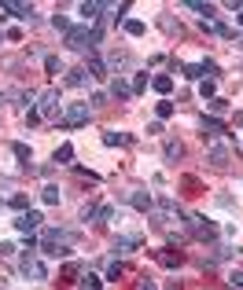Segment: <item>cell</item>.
<instances>
[{"instance_id":"cell-6","label":"cell","mask_w":243,"mask_h":290,"mask_svg":"<svg viewBox=\"0 0 243 290\" xmlns=\"http://www.w3.org/2000/svg\"><path fill=\"white\" fill-rule=\"evenodd\" d=\"M15 228H18V231H33V228H41V213H37V210L18 213V217H15Z\"/></svg>"},{"instance_id":"cell-37","label":"cell","mask_w":243,"mask_h":290,"mask_svg":"<svg viewBox=\"0 0 243 290\" xmlns=\"http://www.w3.org/2000/svg\"><path fill=\"white\" fill-rule=\"evenodd\" d=\"M140 290H158V287L151 283V279H140Z\"/></svg>"},{"instance_id":"cell-19","label":"cell","mask_w":243,"mask_h":290,"mask_svg":"<svg viewBox=\"0 0 243 290\" xmlns=\"http://www.w3.org/2000/svg\"><path fill=\"white\" fill-rule=\"evenodd\" d=\"M111 92L125 99V96H133V85H129V81H122V77H115V81H111Z\"/></svg>"},{"instance_id":"cell-11","label":"cell","mask_w":243,"mask_h":290,"mask_svg":"<svg viewBox=\"0 0 243 290\" xmlns=\"http://www.w3.org/2000/svg\"><path fill=\"white\" fill-rule=\"evenodd\" d=\"M55 103H59V92L48 88L41 99H37V118H41V114H52V110H55Z\"/></svg>"},{"instance_id":"cell-5","label":"cell","mask_w":243,"mask_h":290,"mask_svg":"<svg viewBox=\"0 0 243 290\" xmlns=\"http://www.w3.org/2000/svg\"><path fill=\"white\" fill-rule=\"evenodd\" d=\"M85 121H89V103H70L63 125H67V129H78V125H85Z\"/></svg>"},{"instance_id":"cell-15","label":"cell","mask_w":243,"mask_h":290,"mask_svg":"<svg viewBox=\"0 0 243 290\" xmlns=\"http://www.w3.org/2000/svg\"><path fill=\"white\" fill-rule=\"evenodd\" d=\"M78 11H81V18H92V22H96V18L104 15V4H78Z\"/></svg>"},{"instance_id":"cell-4","label":"cell","mask_w":243,"mask_h":290,"mask_svg":"<svg viewBox=\"0 0 243 290\" xmlns=\"http://www.w3.org/2000/svg\"><path fill=\"white\" fill-rule=\"evenodd\" d=\"M63 41H67V48H70V52H92L89 26H70V30L63 33Z\"/></svg>"},{"instance_id":"cell-29","label":"cell","mask_w":243,"mask_h":290,"mask_svg":"<svg viewBox=\"0 0 243 290\" xmlns=\"http://www.w3.org/2000/svg\"><path fill=\"white\" fill-rule=\"evenodd\" d=\"M188 7H192L195 15H203V18H210V22H214V7L210 4H188Z\"/></svg>"},{"instance_id":"cell-25","label":"cell","mask_w":243,"mask_h":290,"mask_svg":"<svg viewBox=\"0 0 243 290\" xmlns=\"http://www.w3.org/2000/svg\"><path fill=\"white\" fill-rule=\"evenodd\" d=\"M7 206H11V210H18V213H26L30 199H26V195H11V199H7Z\"/></svg>"},{"instance_id":"cell-38","label":"cell","mask_w":243,"mask_h":290,"mask_svg":"<svg viewBox=\"0 0 243 290\" xmlns=\"http://www.w3.org/2000/svg\"><path fill=\"white\" fill-rule=\"evenodd\" d=\"M240 30H243V11H240Z\"/></svg>"},{"instance_id":"cell-39","label":"cell","mask_w":243,"mask_h":290,"mask_svg":"<svg viewBox=\"0 0 243 290\" xmlns=\"http://www.w3.org/2000/svg\"><path fill=\"white\" fill-rule=\"evenodd\" d=\"M0 41H4V33H0Z\"/></svg>"},{"instance_id":"cell-16","label":"cell","mask_w":243,"mask_h":290,"mask_svg":"<svg viewBox=\"0 0 243 290\" xmlns=\"http://www.w3.org/2000/svg\"><path fill=\"white\" fill-rule=\"evenodd\" d=\"M7 15H18V18H33V7L30 4H4Z\"/></svg>"},{"instance_id":"cell-10","label":"cell","mask_w":243,"mask_h":290,"mask_svg":"<svg viewBox=\"0 0 243 290\" xmlns=\"http://www.w3.org/2000/svg\"><path fill=\"white\" fill-rule=\"evenodd\" d=\"M89 77H92L89 67H74V70H67V77H63V81H67L70 88H81V85H89Z\"/></svg>"},{"instance_id":"cell-32","label":"cell","mask_w":243,"mask_h":290,"mask_svg":"<svg viewBox=\"0 0 243 290\" xmlns=\"http://www.w3.org/2000/svg\"><path fill=\"white\" fill-rule=\"evenodd\" d=\"M52 26H55L59 33H67V30H70V18H67V15H55V18H52Z\"/></svg>"},{"instance_id":"cell-40","label":"cell","mask_w":243,"mask_h":290,"mask_svg":"<svg viewBox=\"0 0 243 290\" xmlns=\"http://www.w3.org/2000/svg\"><path fill=\"white\" fill-rule=\"evenodd\" d=\"M240 44H243V37H240Z\"/></svg>"},{"instance_id":"cell-23","label":"cell","mask_w":243,"mask_h":290,"mask_svg":"<svg viewBox=\"0 0 243 290\" xmlns=\"http://www.w3.org/2000/svg\"><path fill=\"white\" fill-rule=\"evenodd\" d=\"M100 287H104V283H100V276H81V283H78V290H100Z\"/></svg>"},{"instance_id":"cell-17","label":"cell","mask_w":243,"mask_h":290,"mask_svg":"<svg viewBox=\"0 0 243 290\" xmlns=\"http://www.w3.org/2000/svg\"><path fill=\"white\" fill-rule=\"evenodd\" d=\"M151 85H155V92H158V96H170V92H173V81L166 77V73H158V77L151 81Z\"/></svg>"},{"instance_id":"cell-34","label":"cell","mask_w":243,"mask_h":290,"mask_svg":"<svg viewBox=\"0 0 243 290\" xmlns=\"http://www.w3.org/2000/svg\"><path fill=\"white\" fill-rule=\"evenodd\" d=\"M107 279H122V265L115 261V265H107Z\"/></svg>"},{"instance_id":"cell-7","label":"cell","mask_w":243,"mask_h":290,"mask_svg":"<svg viewBox=\"0 0 243 290\" xmlns=\"http://www.w3.org/2000/svg\"><path fill=\"white\" fill-rule=\"evenodd\" d=\"M158 265H162V268H181V261H184V254H181V250H173V246H166V250H158Z\"/></svg>"},{"instance_id":"cell-18","label":"cell","mask_w":243,"mask_h":290,"mask_svg":"<svg viewBox=\"0 0 243 290\" xmlns=\"http://www.w3.org/2000/svg\"><path fill=\"white\" fill-rule=\"evenodd\" d=\"M162 151H166V158H170V162H177V158L184 154V147H181V140H166Z\"/></svg>"},{"instance_id":"cell-1","label":"cell","mask_w":243,"mask_h":290,"mask_svg":"<svg viewBox=\"0 0 243 290\" xmlns=\"http://www.w3.org/2000/svg\"><path fill=\"white\" fill-rule=\"evenodd\" d=\"M151 224H155V228H162L173 242L192 239L188 217L181 213V206H173V202H166V199H162V202H155V210H151Z\"/></svg>"},{"instance_id":"cell-20","label":"cell","mask_w":243,"mask_h":290,"mask_svg":"<svg viewBox=\"0 0 243 290\" xmlns=\"http://www.w3.org/2000/svg\"><path fill=\"white\" fill-rule=\"evenodd\" d=\"M41 202H48V206H59V188H55V184H44V191H41Z\"/></svg>"},{"instance_id":"cell-3","label":"cell","mask_w":243,"mask_h":290,"mask_svg":"<svg viewBox=\"0 0 243 290\" xmlns=\"http://www.w3.org/2000/svg\"><path fill=\"white\" fill-rule=\"evenodd\" d=\"M188 228H192V239H203V242H214V239H218L214 220H207L203 213H192V217H188Z\"/></svg>"},{"instance_id":"cell-33","label":"cell","mask_w":243,"mask_h":290,"mask_svg":"<svg viewBox=\"0 0 243 290\" xmlns=\"http://www.w3.org/2000/svg\"><path fill=\"white\" fill-rule=\"evenodd\" d=\"M144 88H147V73H144V70H140V73H136V77H133V92H144Z\"/></svg>"},{"instance_id":"cell-28","label":"cell","mask_w":243,"mask_h":290,"mask_svg":"<svg viewBox=\"0 0 243 290\" xmlns=\"http://www.w3.org/2000/svg\"><path fill=\"white\" fill-rule=\"evenodd\" d=\"M125 33L140 37V33H144V22H140V18H125Z\"/></svg>"},{"instance_id":"cell-2","label":"cell","mask_w":243,"mask_h":290,"mask_svg":"<svg viewBox=\"0 0 243 290\" xmlns=\"http://www.w3.org/2000/svg\"><path fill=\"white\" fill-rule=\"evenodd\" d=\"M70 246H74V235L70 231H63V228H48V231H41V250L48 257H63V254H70Z\"/></svg>"},{"instance_id":"cell-30","label":"cell","mask_w":243,"mask_h":290,"mask_svg":"<svg viewBox=\"0 0 243 290\" xmlns=\"http://www.w3.org/2000/svg\"><path fill=\"white\" fill-rule=\"evenodd\" d=\"M15 158L22 165H30V147H26V144H15Z\"/></svg>"},{"instance_id":"cell-12","label":"cell","mask_w":243,"mask_h":290,"mask_svg":"<svg viewBox=\"0 0 243 290\" xmlns=\"http://www.w3.org/2000/svg\"><path fill=\"white\" fill-rule=\"evenodd\" d=\"M129 199H133V210H155V199H151V191H144V188H136L133 195H129Z\"/></svg>"},{"instance_id":"cell-26","label":"cell","mask_w":243,"mask_h":290,"mask_svg":"<svg viewBox=\"0 0 243 290\" xmlns=\"http://www.w3.org/2000/svg\"><path fill=\"white\" fill-rule=\"evenodd\" d=\"M207 30H210V33H218V37H236L225 22H207Z\"/></svg>"},{"instance_id":"cell-9","label":"cell","mask_w":243,"mask_h":290,"mask_svg":"<svg viewBox=\"0 0 243 290\" xmlns=\"http://www.w3.org/2000/svg\"><path fill=\"white\" fill-rule=\"evenodd\" d=\"M18 272H22L26 279H44V265H41V261H33V257H22Z\"/></svg>"},{"instance_id":"cell-24","label":"cell","mask_w":243,"mask_h":290,"mask_svg":"<svg viewBox=\"0 0 243 290\" xmlns=\"http://www.w3.org/2000/svg\"><path fill=\"white\" fill-rule=\"evenodd\" d=\"M55 162H59V165H67V162H74V147H70V144H63L59 151H55Z\"/></svg>"},{"instance_id":"cell-8","label":"cell","mask_w":243,"mask_h":290,"mask_svg":"<svg viewBox=\"0 0 243 290\" xmlns=\"http://www.w3.org/2000/svg\"><path fill=\"white\" fill-rule=\"evenodd\" d=\"M107 67H111V70H129V67H133V59H129L125 48H115V52L107 55Z\"/></svg>"},{"instance_id":"cell-21","label":"cell","mask_w":243,"mask_h":290,"mask_svg":"<svg viewBox=\"0 0 243 290\" xmlns=\"http://www.w3.org/2000/svg\"><path fill=\"white\" fill-rule=\"evenodd\" d=\"M89 73H92V77H104V73H107V63L100 59V55H92V59H89Z\"/></svg>"},{"instance_id":"cell-35","label":"cell","mask_w":243,"mask_h":290,"mask_svg":"<svg viewBox=\"0 0 243 290\" xmlns=\"http://www.w3.org/2000/svg\"><path fill=\"white\" fill-rule=\"evenodd\" d=\"M199 92H203V96H207V99H210V96H214V81L207 77V81H203V88H199Z\"/></svg>"},{"instance_id":"cell-27","label":"cell","mask_w":243,"mask_h":290,"mask_svg":"<svg viewBox=\"0 0 243 290\" xmlns=\"http://www.w3.org/2000/svg\"><path fill=\"white\" fill-rule=\"evenodd\" d=\"M155 114L162 118V121H166V118H173V103H170V99H162V103L155 107Z\"/></svg>"},{"instance_id":"cell-31","label":"cell","mask_w":243,"mask_h":290,"mask_svg":"<svg viewBox=\"0 0 243 290\" xmlns=\"http://www.w3.org/2000/svg\"><path fill=\"white\" fill-rule=\"evenodd\" d=\"M44 70H48V73H59V70H63L59 55H48V59H44Z\"/></svg>"},{"instance_id":"cell-14","label":"cell","mask_w":243,"mask_h":290,"mask_svg":"<svg viewBox=\"0 0 243 290\" xmlns=\"http://www.w3.org/2000/svg\"><path fill=\"white\" fill-rule=\"evenodd\" d=\"M140 246V235H118L115 239V250H122V254H125V250H136Z\"/></svg>"},{"instance_id":"cell-36","label":"cell","mask_w":243,"mask_h":290,"mask_svg":"<svg viewBox=\"0 0 243 290\" xmlns=\"http://www.w3.org/2000/svg\"><path fill=\"white\" fill-rule=\"evenodd\" d=\"M229 283H232V287H240V290H243V272H232V279H229Z\"/></svg>"},{"instance_id":"cell-13","label":"cell","mask_w":243,"mask_h":290,"mask_svg":"<svg viewBox=\"0 0 243 290\" xmlns=\"http://www.w3.org/2000/svg\"><path fill=\"white\" fill-rule=\"evenodd\" d=\"M104 144H107V147H129L133 140H129L125 133H104Z\"/></svg>"},{"instance_id":"cell-22","label":"cell","mask_w":243,"mask_h":290,"mask_svg":"<svg viewBox=\"0 0 243 290\" xmlns=\"http://www.w3.org/2000/svg\"><path fill=\"white\" fill-rule=\"evenodd\" d=\"M210 162H214V165H225V162H229V151H225L221 144H214V147H210Z\"/></svg>"}]
</instances>
